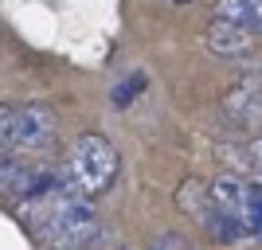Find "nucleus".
<instances>
[{"instance_id": "1", "label": "nucleus", "mask_w": 262, "mask_h": 250, "mask_svg": "<svg viewBox=\"0 0 262 250\" xmlns=\"http://www.w3.org/2000/svg\"><path fill=\"white\" fill-rule=\"evenodd\" d=\"M28 223L39 235L43 250H98L102 242V219L98 211L67 184L63 172H47L35 196L24 199Z\"/></svg>"}, {"instance_id": "2", "label": "nucleus", "mask_w": 262, "mask_h": 250, "mask_svg": "<svg viewBox=\"0 0 262 250\" xmlns=\"http://www.w3.org/2000/svg\"><path fill=\"white\" fill-rule=\"evenodd\" d=\"M118 172H121V156L102 133H82L67 152V184L82 199L110 192Z\"/></svg>"}, {"instance_id": "3", "label": "nucleus", "mask_w": 262, "mask_h": 250, "mask_svg": "<svg viewBox=\"0 0 262 250\" xmlns=\"http://www.w3.org/2000/svg\"><path fill=\"white\" fill-rule=\"evenodd\" d=\"M208 184V203L215 215L231 219L235 227L247 235V242H258L262 231V184L258 180H243L235 172H219L215 180H204Z\"/></svg>"}, {"instance_id": "4", "label": "nucleus", "mask_w": 262, "mask_h": 250, "mask_svg": "<svg viewBox=\"0 0 262 250\" xmlns=\"http://www.w3.org/2000/svg\"><path fill=\"white\" fill-rule=\"evenodd\" d=\"M55 133H59L55 109L47 102H24L8 118V149H16L20 156H39L55 145Z\"/></svg>"}, {"instance_id": "5", "label": "nucleus", "mask_w": 262, "mask_h": 250, "mask_svg": "<svg viewBox=\"0 0 262 250\" xmlns=\"http://www.w3.org/2000/svg\"><path fill=\"white\" fill-rule=\"evenodd\" d=\"M219 113L227 125H235L239 133H258L262 121V78L258 75H243L235 86L219 98Z\"/></svg>"}, {"instance_id": "6", "label": "nucleus", "mask_w": 262, "mask_h": 250, "mask_svg": "<svg viewBox=\"0 0 262 250\" xmlns=\"http://www.w3.org/2000/svg\"><path fill=\"white\" fill-rule=\"evenodd\" d=\"M43 180H47V172L35 161H28L20 152H0V199L20 207L28 196L39 192Z\"/></svg>"}, {"instance_id": "7", "label": "nucleus", "mask_w": 262, "mask_h": 250, "mask_svg": "<svg viewBox=\"0 0 262 250\" xmlns=\"http://www.w3.org/2000/svg\"><path fill=\"white\" fill-rule=\"evenodd\" d=\"M211 55L219 59H247L258 43V35H251L247 28H235V24H223V20H211L208 24V35H204Z\"/></svg>"}, {"instance_id": "8", "label": "nucleus", "mask_w": 262, "mask_h": 250, "mask_svg": "<svg viewBox=\"0 0 262 250\" xmlns=\"http://www.w3.org/2000/svg\"><path fill=\"white\" fill-rule=\"evenodd\" d=\"M211 20L235 24V28H247L251 35H258L262 28V0H219Z\"/></svg>"}, {"instance_id": "9", "label": "nucleus", "mask_w": 262, "mask_h": 250, "mask_svg": "<svg viewBox=\"0 0 262 250\" xmlns=\"http://www.w3.org/2000/svg\"><path fill=\"white\" fill-rule=\"evenodd\" d=\"M176 207L184 211V215H192L204 227V219L211 215V203H208V184L200 180V176H188L184 184L176 188Z\"/></svg>"}, {"instance_id": "10", "label": "nucleus", "mask_w": 262, "mask_h": 250, "mask_svg": "<svg viewBox=\"0 0 262 250\" xmlns=\"http://www.w3.org/2000/svg\"><path fill=\"white\" fill-rule=\"evenodd\" d=\"M141 86H145V75H129V86L121 82V86L114 90V106H129V98H133Z\"/></svg>"}, {"instance_id": "11", "label": "nucleus", "mask_w": 262, "mask_h": 250, "mask_svg": "<svg viewBox=\"0 0 262 250\" xmlns=\"http://www.w3.org/2000/svg\"><path fill=\"white\" fill-rule=\"evenodd\" d=\"M149 250H188V242H184V235L164 231V235H157V239L149 242Z\"/></svg>"}, {"instance_id": "12", "label": "nucleus", "mask_w": 262, "mask_h": 250, "mask_svg": "<svg viewBox=\"0 0 262 250\" xmlns=\"http://www.w3.org/2000/svg\"><path fill=\"white\" fill-rule=\"evenodd\" d=\"M8 118H12V106L0 102V152H8Z\"/></svg>"}, {"instance_id": "13", "label": "nucleus", "mask_w": 262, "mask_h": 250, "mask_svg": "<svg viewBox=\"0 0 262 250\" xmlns=\"http://www.w3.org/2000/svg\"><path fill=\"white\" fill-rule=\"evenodd\" d=\"M172 4H192V0H172Z\"/></svg>"}, {"instance_id": "14", "label": "nucleus", "mask_w": 262, "mask_h": 250, "mask_svg": "<svg viewBox=\"0 0 262 250\" xmlns=\"http://www.w3.org/2000/svg\"><path fill=\"white\" fill-rule=\"evenodd\" d=\"M188 250H192V246H188Z\"/></svg>"}]
</instances>
